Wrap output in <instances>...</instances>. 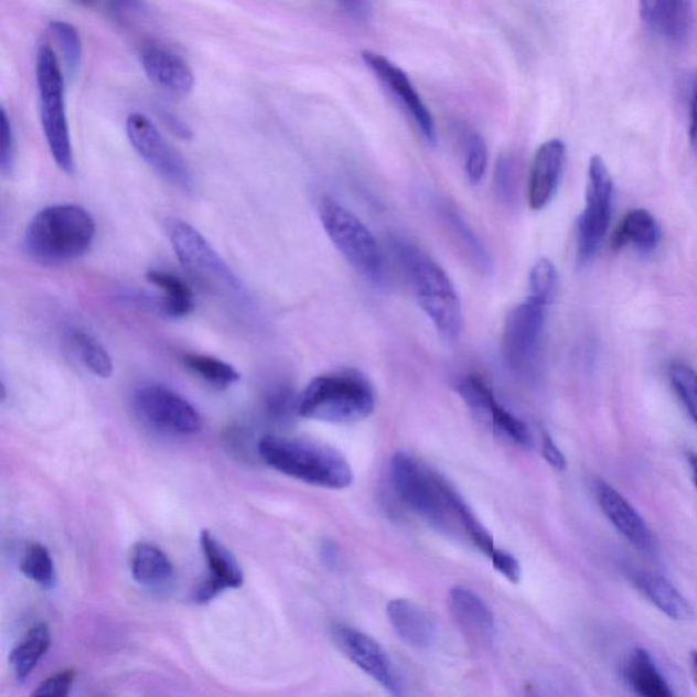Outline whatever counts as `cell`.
<instances>
[{"label":"cell","mask_w":697,"mask_h":697,"mask_svg":"<svg viewBox=\"0 0 697 697\" xmlns=\"http://www.w3.org/2000/svg\"><path fill=\"white\" fill-rule=\"evenodd\" d=\"M390 475L398 497L436 530L469 539L491 557L495 539L449 481L406 452L392 459Z\"/></svg>","instance_id":"obj_1"},{"label":"cell","mask_w":697,"mask_h":697,"mask_svg":"<svg viewBox=\"0 0 697 697\" xmlns=\"http://www.w3.org/2000/svg\"><path fill=\"white\" fill-rule=\"evenodd\" d=\"M165 230L180 265L196 287L242 312L253 311L254 301L246 285L200 230L178 218L168 219Z\"/></svg>","instance_id":"obj_2"},{"label":"cell","mask_w":697,"mask_h":697,"mask_svg":"<svg viewBox=\"0 0 697 697\" xmlns=\"http://www.w3.org/2000/svg\"><path fill=\"white\" fill-rule=\"evenodd\" d=\"M258 454L277 472L324 490H346L353 482L346 458L317 441L266 435L259 440Z\"/></svg>","instance_id":"obj_3"},{"label":"cell","mask_w":697,"mask_h":697,"mask_svg":"<svg viewBox=\"0 0 697 697\" xmlns=\"http://www.w3.org/2000/svg\"><path fill=\"white\" fill-rule=\"evenodd\" d=\"M393 246L414 288L418 304L441 339L454 344L461 336L463 326L462 305L454 283L443 267L417 244L397 239Z\"/></svg>","instance_id":"obj_4"},{"label":"cell","mask_w":697,"mask_h":697,"mask_svg":"<svg viewBox=\"0 0 697 697\" xmlns=\"http://www.w3.org/2000/svg\"><path fill=\"white\" fill-rule=\"evenodd\" d=\"M95 237V219L84 207L54 205L43 208L29 223L23 248L40 264L61 265L89 253Z\"/></svg>","instance_id":"obj_5"},{"label":"cell","mask_w":697,"mask_h":697,"mask_svg":"<svg viewBox=\"0 0 697 697\" xmlns=\"http://www.w3.org/2000/svg\"><path fill=\"white\" fill-rule=\"evenodd\" d=\"M374 410V388L351 369L315 377L298 399L299 416L341 426L363 421Z\"/></svg>","instance_id":"obj_6"},{"label":"cell","mask_w":697,"mask_h":697,"mask_svg":"<svg viewBox=\"0 0 697 697\" xmlns=\"http://www.w3.org/2000/svg\"><path fill=\"white\" fill-rule=\"evenodd\" d=\"M39 112L46 144L61 171H74L72 136L65 106V77L60 61L50 45H43L36 57Z\"/></svg>","instance_id":"obj_7"},{"label":"cell","mask_w":697,"mask_h":697,"mask_svg":"<svg viewBox=\"0 0 697 697\" xmlns=\"http://www.w3.org/2000/svg\"><path fill=\"white\" fill-rule=\"evenodd\" d=\"M319 217L329 239L360 275L380 282L385 272L383 254L367 226L346 207L331 197H323Z\"/></svg>","instance_id":"obj_8"},{"label":"cell","mask_w":697,"mask_h":697,"mask_svg":"<svg viewBox=\"0 0 697 697\" xmlns=\"http://www.w3.org/2000/svg\"><path fill=\"white\" fill-rule=\"evenodd\" d=\"M546 308L541 301L527 298L505 319L503 360L511 374L521 380L530 382L538 375Z\"/></svg>","instance_id":"obj_9"},{"label":"cell","mask_w":697,"mask_h":697,"mask_svg":"<svg viewBox=\"0 0 697 697\" xmlns=\"http://www.w3.org/2000/svg\"><path fill=\"white\" fill-rule=\"evenodd\" d=\"M126 131L133 150L161 179L183 193H193L195 179L187 161L165 141L148 116L131 114Z\"/></svg>","instance_id":"obj_10"},{"label":"cell","mask_w":697,"mask_h":697,"mask_svg":"<svg viewBox=\"0 0 697 697\" xmlns=\"http://www.w3.org/2000/svg\"><path fill=\"white\" fill-rule=\"evenodd\" d=\"M613 179L602 157H591L586 206L578 219V259L588 264L608 234L612 216Z\"/></svg>","instance_id":"obj_11"},{"label":"cell","mask_w":697,"mask_h":697,"mask_svg":"<svg viewBox=\"0 0 697 697\" xmlns=\"http://www.w3.org/2000/svg\"><path fill=\"white\" fill-rule=\"evenodd\" d=\"M137 416L157 431L190 436L202 429V418L182 395L162 385L139 387L132 395Z\"/></svg>","instance_id":"obj_12"},{"label":"cell","mask_w":697,"mask_h":697,"mask_svg":"<svg viewBox=\"0 0 697 697\" xmlns=\"http://www.w3.org/2000/svg\"><path fill=\"white\" fill-rule=\"evenodd\" d=\"M457 392L480 421L522 449H532L533 435L530 429L521 418L511 414L498 403L495 393L482 377L478 375L464 376L458 383Z\"/></svg>","instance_id":"obj_13"},{"label":"cell","mask_w":697,"mask_h":697,"mask_svg":"<svg viewBox=\"0 0 697 697\" xmlns=\"http://www.w3.org/2000/svg\"><path fill=\"white\" fill-rule=\"evenodd\" d=\"M333 637L346 658L394 696L403 695V684L386 650L374 637L347 625H334Z\"/></svg>","instance_id":"obj_14"},{"label":"cell","mask_w":697,"mask_h":697,"mask_svg":"<svg viewBox=\"0 0 697 697\" xmlns=\"http://www.w3.org/2000/svg\"><path fill=\"white\" fill-rule=\"evenodd\" d=\"M362 57L372 72L383 84L388 86L393 95L403 104L406 112L414 119L418 130L422 137L431 144H436L438 136H436V126L433 116L429 112L428 107L423 104L422 98L418 95L416 87L411 84L408 75L403 68L394 65L387 57L376 54L372 51H363Z\"/></svg>","instance_id":"obj_15"},{"label":"cell","mask_w":697,"mask_h":697,"mask_svg":"<svg viewBox=\"0 0 697 697\" xmlns=\"http://www.w3.org/2000/svg\"><path fill=\"white\" fill-rule=\"evenodd\" d=\"M201 548L208 572L194 591L193 601L203 605L230 589H240L243 569L230 550L211 530L201 533Z\"/></svg>","instance_id":"obj_16"},{"label":"cell","mask_w":697,"mask_h":697,"mask_svg":"<svg viewBox=\"0 0 697 697\" xmlns=\"http://www.w3.org/2000/svg\"><path fill=\"white\" fill-rule=\"evenodd\" d=\"M596 497L608 521L625 539L642 551L654 549L653 533L646 521L639 515L629 501L605 481H597Z\"/></svg>","instance_id":"obj_17"},{"label":"cell","mask_w":697,"mask_h":697,"mask_svg":"<svg viewBox=\"0 0 697 697\" xmlns=\"http://www.w3.org/2000/svg\"><path fill=\"white\" fill-rule=\"evenodd\" d=\"M565 164L566 144L560 139H550L539 147L528 179L527 197L533 211H543L554 200Z\"/></svg>","instance_id":"obj_18"},{"label":"cell","mask_w":697,"mask_h":697,"mask_svg":"<svg viewBox=\"0 0 697 697\" xmlns=\"http://www.w3.org/2000/svg\"><path fill=\"white\" fill-rule=\"evenodd\" d=\"M141 62L149 79L168 95L185 97L193 92V72L187 63L172 51L159 45L144 46Z\"/></svg>","instance_id":"obj_19"},{"label":"cell","mask_w":697,"mask_h":697,"mask_svg":"<svg viewBox=\"0 0 697 697\" xmlns=\"http://www.w3.org/2000/svg\"><path fill=\"white\" fill-rule=\"evenodd\" d=\"M646 25L672 43H683L694 25L693 0H641Z\"/></svg>","instance_id":"obj_20"},{"label":"cell","mask_w":697,"mask_h":697,"mask_svg":"<svg viewBox=\"0 0 697 697\" xmlns=\"http://www.w3.org/2000/svg\"><path fill=\"white\" fill-rule=\"evenodd\" d=\"M386 610L393 630L400 641L416 650H428L433 646L438 639V629L426 610L404 598L388 602Z\"/></svg>","instance_id":"obj_21"},{"label":"cell","mask_w":697,"mask_h":697,"mask_svg":"<svg viewBox=\"0 0 697 697\" xmlns=\"http://www.w3.org/2000/svg\"><path fill=\"white\" fill-rule=\"evenodd\" d=\"M449 608L452 618L469 636L485 642L495 635V615L474 591L455 586L449 592Z\"/></svg>","instance_id":"obj_22"},{"label":"cell","mask_w":697,"mask_h":697,"mask_svg":"<svg viewBox=\"0 0 697 697\" xmlns=\"http://www.w3.org/2000/svg\"><path fill=\"white\" fill-rule=\"evenodd\" d=\"M633 586L647 598L662 613L675 621H688L694 618V609L687 598L660 573L650 571H632Z\"/></svg>","instance_id":"obj_23"},{"label":"cell","mask_w":697,"mask_h":697,"mask_svg":"<svg viewBox=\"0 0 697 697\" xmlns=\"http://www.w3.org/2000/svg\"><path fill=\"white\" fill-rule=\"evenodd\" d=\"M436 211L440 214L447 229L454 237L458 247L462 249V254L470 261V265L481 275H490L493 266L491 255L486 251L484 243L475 235L472 226L467 223L461 212L444 201L436 203Z\"/></svg>","instance_id":"obj_24"},{"label":"cell","mask_w":697,"mask_h":697,"mask_svg":"<svg viewBox=\"0 0 697 697\" xmlns=\"http://www.w3.org/2000/svg\"><path fill=\"white\" fill-rule=\"evenodd\" d=\"M661 226L652 213L644 208H635L621 221L610 240L614 251L626 246L636 248L639 253H653L661 242Z\"/></svg>","instance_id":"obj_25"},{"label":"cell","mask_w":697,"mask_h":697,"mask_svg":"<svg viewBox=\"0 0 697 697\" xmlns=\"http://www.w3.org/2000/svg\"><path fill=\"white\" fill-rule=\"evenodd\" d=\"M147 280L160 290L159 299L154 300L153 307L161 315L182 319L194 311V292L183 278L170 271L150 270Z\"/></svg>","instance_id":"obj_26"},{"label":"cell","mask_w":697,"mask_h":697,"mask_svg":"<svg viewBox=\"0 0 697 697\" xmlns=\"http://www.w3.org/2000/svg\"><path fill=\"white\" fill-rule=\"evenodd\" d=\"M133 580L143 588L160 590L173 579V565L168 556L153 544L139 543L133 546L130 557Z\"/></svg>","instance_id":"obj_27"},{"label":"cell","mask_w":697,"mask_h":697,"mask_svg":"<svg viewBox=\"0 0 697 697\" xmlns=\"http://www.w3.org/2000/svg\"><path fill=\"white\" fill-rule=\"evenodd\" d=\"M63 342L72 356L90 374L101 379H109L114 375L112 357L109 356L107 349L87 331L69 326L63 333Z\"/></svg>","instance_id":"obj_28"},{"label":"cell","mask_w":697,"mask_h":697,"mask_svg":"<svg viewBox=\"0 0 697 697\" xmlns=\"http://www.w3.org/2000/svg\"><path fill=\"white\" fill-rule=\"evenodd\" d=\"M624 676L637 695L646 697H672L669 684L662 677L652 655L644 648H636L626 661Z\"/></svg>","instance_id":"obj_29"},{"label":"cell","mask_w":697,"mask_h":697,"mask_svg":"<svg viewBox=\"0 0 697 697\" xmlns=\"http://www.w3.org/2000/svg\"><path fill=\"white\" fill-rule=\"evenodd\" d=\"M51 646V632L44 623L33 625L10 654V665L20 683L26 682L31 673Z\"/></svg>","instance_id":"obj_30"},{"label":"cell","mask_w":697,"mask_h":697,"mask_svg":"<svg viewBox=\"0 0 697 697\" xmlns=\"http://www.w3.org/2000/svg\"><path fill=\"white\" fill-rule=\"evenodd\" d=\"M182 364L202 380L217 388H228L242 377L230 364L207 354L184 353Z\"/></svg>","instance_id":"obj_31"},{"label":"cell","mask_w":697,"mask_h":697,"mask_svg":"<svg viewBox=\"0 0 697 697\" xmlns=\"http://www.w3.org/2000/svg\"><path fill=\"white\" fill-rule=\"evenodd\" d=\"M21 572L43 589H52L56 583L54 560L50 550L39 543L29 544L21 557Z\"/></svg>","instance_id":"obj_32"},{"label":"cell","mask_w":697,"mask_h":697,"mask_svg":"<svg viewBox=\"0 0 697 697\" xmlns=\"http://www.w3.org/2000/svg\"><path fill=\"white\" fill-rule=\"evenodd\" d=\"M50 33L60 49L68 77L77 74L83 63L84 46L78 29L65 21H52Z\"/></svg>","instance_id":"obj_33"},{"label":"cell","mask_w":697,"mask_h":697,"mask_svg":"<svg viewBox=\"0 0 697 697\" xmlns=\"http://www.w3.org/2000/svg\"><path fill=\"white\" fill-rule=\"evenodd\" d=\"M528 289L530 294L528 298L541 301L549 305L556 298L557 292V271L554 264L548 258H541L536 261L528 277Z\"/></svg>","instance_id":"obj_34"},{"label":"cell","mask_w":697,"mask_h":697,"mask_svg":"<svg viewBox=\"0 0 697 697\" xmlns=\"http://www.w3.org/2000/svg\"><path fill=\"white\" fill-rule=\"evenodd\" d=\"M669 379L678 398L697 426V372L682 363L672 364Z\"/></svg>","instance_id":"obj_35"},{"label":"cell","mask_w":697,"mask_h":697,"mask_svg":"<svg viewBox=\"0 0 697 697\" xmlns=\"http://www.w3.org/2000/svg\"><path fill=\"white\" fill-rule=\"evenodd\" d=\"M464 170L472 184H480L487 165V150L479 132L469 130L463 136Z\"/></svg>","instance_id":"obj_36"},{"label":"cell","mask_w":697,"mask_h":697,"mask_svg":"<svg viewBox=\"0 0 697 697\" xmlns=\"http://www.w3.org/2000/svg\"><path fill=\"white\" fill-rule=\"evenodd\" d=\"M518 178L513 157L502 156L497 161L495 172V191L498 200L504 203H515L518 195Z\"/></svg>","instance_id":"obj_37"},{"label":"cell","mask_w":697,"mask_h":697,"mask_svg":"<svg viewBox=\"0 0 697 697\" xmlns=\"http://www.w3.org/2000/svg\"><path fill=\"white\" fill-rule=\"evenodd\" d=\"M0 141H2L0 142V167L4 173H8L14 167L15 142L13 126L4 108L0 115Z\"/></svg>","instance_id":"obj_38"},{"label":"cell","mask_w":697,"mask_h":697,"mask_svg":"<svg viewBox=\"0 0 697 697\" xmlns=\"http://www.w3.org/2000/svg\"><path fill=\"white\" fill-rule=\"evenodd\" d=\"M75 676H77V673L74 669L56 673V675L44 679L37 689L34 690L33 696H67L75 682Z\"/></svg>","instance_id":"obj_39"},{"label":"cell","mask_w":697,"mask_h":697,"mask_svg":"<svg viewBox=\"0 0 697 697\" xmlns=\"http://www.w3.org/2000/svg\"><path fill=\"white\" fill-rule=\"evenodd\" d=\"M490 559L493 568H495L498 573H502L505 579L514 585L519 583L522 568L521 562L514 555H511L510 551L496 548L493 550Z\"/></svg>","instance_id":"obj_40"},{"label":"cell","mask_w":697,"mask_h":697,"mask_svg":"<svg viewBox=\"0 0 697 697\" xmlns=\"http://www.w3.org/2000/svg\"><path fill=\"white\" fill-rule=\"evenodd\" d=\"M298 399H294L289 387L278 386L267 397V408H269L270 414L281 417L287 415L290 409L298 411Z\"/></svg>","instance_id":"obj_41"},{"label":"cell","mask_w":697,"mask_h":697,"mask_svg":"<svg viewBox=\"0 0 697 697\" xmlns=\"http://www.w3.org/2000/svg\"><path fill=\"white\" fill-rule=\"evenodd\" d=\"M543 457L551 468L559 470V472L567 469V459L565 454H562L561 450L557 447L555 440L551 439L549 435H544Z\"/></svg>","instance_id":"obj_42"},{"label":"cell","mask_w":697,"mask_h":697,"mask_svg":"<svg viewBox=\"0 0 697 697\" xmlns=\"http://www.w3.org/2000/svg\"><path fill=\"white\" fill-rule=\"evenodd\" d=\"M339 3L354 20L367 21L372 14L371 0H339Z\"/></svg>","instance_id":"obj_43"},{"label":"cell","mask_w":697,"mask_h":697,"mask_svg":"<svg viewBox=\"0 0 697 697\" xmlns=\"http://www.w3.org/2000/svg\"><path fill=\"white\" fill-rule=\"evenodd\" d=\"M161 116L162 120L165 121V125L170 127V130L176 133L178 137L183 139H190L193 137V132H191L190 127L185 125L182 119H179L176 115L162 110Z\"/></svg>","instance_id":"obj_44"},{"label":"cell","mask_w":697,"mask_h":697,"mask_svg":"<svg viewBox=\"0 0 697 697\" xmlns=\"http://www.w3.org/2000/svg\"><path fill=\"white\" fill-rule=\"evenodd\" d=\"M690 144L697 153V75L693 86V98H690V126H689Z\"/></svg>","instance_id":"obj_45"},{"label":"cell","mask_w":697,"mask_h":697,"mask_svg":"<svg viewBox=\"0 0 697 697\" xmlns=\"http://www.w3.org/2000/svg\"><path fill=\"white\" fill-rule=\"evenodd\" d=\"M110 2L127 13H142L144 10V0H110Z\"/></svg>","instance_id":"obj_46"},{"label":"cell","mask_w":697,"mask_h":697,"mask_svg":"<svg viewBox=\"0 0 697 697\" xmlns=\"http://www.w3.org/2000/svg\"><path fill=\"white\" fill-rule=\"evenodd\" d=\"M321 555L323 561L326 562V565L329 566L334 565L336 556H339V554H336L335 546L331 543H324L322 545Z\"/></svg>","instance_id":"obj_47"},{"label":"cell","mask_w":697,"mask_h":697,"mask_svg":"<svg viewBox=\"0 0 697 697\" xmlns=\"http://www.w3.org/2000/svg\"><path fill=\"white\" fill-rule=\"evenodd\" d=\"M688 463L690 473H693V481L697 490V454L696 452H688Z\"/></svg>","instance_id":"obj_48"},{"label":"cell","mask_w":697,"mask_h":697,"mask_svg":"<svg viewBox=\"0 0 697 697\" xmlns=\"http://www.w3.org/2000/svg\"><path fill=\"white\" fill-rule=\"evenodd\" d=\"M690 664H693L694 676L697 684V650L690 653Z\"/></svg>","instance_id":"obj_49"}]
</instances>
